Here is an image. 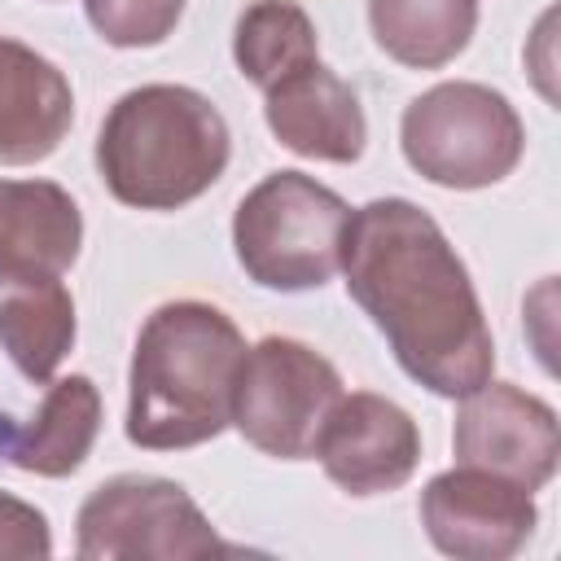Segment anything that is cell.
Instances as JSON below:
<instances>
[{
    "label": "cell",
    "mask_w": 561,
    "mask_h": 561,
    "mask_svg": "<svg viewBox=\"0 0 561 561\" xmlns=\"http://www.w3.org/2000/svg\"><path fill=\"white\" fill-rule=\"evenodd\" d=\"M399 140L412 171L443 188L500 184L526 149V131L508 96L469 79L421 92L403 110Z\"/></svg>",
    "instance_id": "5"
},
{
    "label": "cell",
    "mask_w": 561,
    "mask_h": 561,
    "mask_svg": "<svg viewBox=\"0 0 561 561\" xmlns=\"http://www.w3.org/2000/svg\"><path fill=\"white\" fill-rule=\"evenodd\" d=\"M263 114H267L272 136L302 158L355 162L368 140L359 96L320 57L280 75L263 92Z\"/></svg>",
    "instance_id": "11"
},
{
    "label": "cell",
    "mask_w": 561,
    "mask_h": 561,
    "mask_svg": "<svg viewBox=\"0 0 561 561\" xmlns=\"http://www.w3.org/2000/svg\"><path fill=\"white\" fill-rule=\"evenodd\" d=\"M48 552H53V535L44 513L0 491V561H44Z\"/></svg>",
    "instance_id": "19"
},
{
    "label": "cell",
    "mask_w": 561,
    "mask_h": 561,
    "mask_svg": "<svg viewBox=\"0 0 561 561\" xmlns=\"http://www.w3.org/2000/svg\"><path fill=\"white\" fill-rule=\"evenodd\" d=\"M337 399L342 377L320 351L298 337H263L241 359L232 425L276 460H307Z\"/></svg>",
    "instance_id": "7"
},
{
    "label": "cell",
    "mask_w": 561,
    "mask_h": 561,
    "mask_svg": "<svg viewBox=\"0 0 561 561\" xmlns=\"http://www.w3.org/2000/svg\"><path fill=\"white\" fill-rule=\"evenodd\" d=\"M75 123L66 75L18 39H0V162H44Z\"/></svg>",
    "instance_id": "13"
},
{
    "label": "cell",
    "mask_w": 561,
    "mask_h": 561,
    "mask_svg": "<svg viewBox=\"0 0 561 561\" xmlns=\"http://www.w3.org/2000/svg\"><path fill=\"white\" fill-rule=\"evenodd\" d=\"M101 430V394L83 373L57 377L35 408L26 425H13V416L0 412V460L39 473V478H66L75 473Z\"/></svg>",
    "instance_id": "14"
},
{
    "label": "cell",
    "mask_w": 561,
    "mask_h": 561,
    "mask_svg": "<svg viewBox=\"0 0 561 561\" xmlns=\"http://www.w3.org/2000/svg\"><path fill=\"white\" fill-rule=\"evenodd\" d=\"M241 329L210 302H162L136 337L127 438L149 451L197 447L232 425Z\"/></svg>",
    "instance_id": "2"
},
{
    "label": "cell",
    "mask_w": 561,
    "mask_h": 561,
    "mask_svg": "<svg viewBox=\"0 0 561 561\" xmlns=\"http://www.w3.org/2000/svg\"><path fill=\"white\" fill-rule=\"evenodd\" d=\"M460 399L465 403L451 430L456 465L500 473L526 491H539L557 473L561 430L557 412L539 394H526L508 381H482Z\"/></svg>",
    "instance_id": "8"
},
{
    "label": "cell",
    "mask_w": 561,
    "mask_h": 561,
    "mask_svg": "<svg viewBox=\"0 0 561 561\" xmlns=\"http://www.w3.org/2000/svg\"><path fill=\"white\" fill-rule=\"evenodd\" d=\"M368 26L386 57L412 70H438L465 53L478 26V0H368Z\"/></svg>",
    "instance_id": "15"
},
{
    "label": "cell",
    "mask_w": 561,
    "mask_h": 561,
    "mask_svg": "<svg viewBox=\"0 0 561 561\" xmlns=\"http://www.w3.org/2000/svg\"><path fill=\"white\" fill-rule=\"evenodd\" d=\"M232 136L224 114L193 88L145 83L123 92L96 136L105 188L136 210H180L228 167Z\"/></svg>",
    "instance_id": "3"
},
{
    "label": "cell",
    "mask_w": 561,
    "mask_h": 561,
    "mask_svg": "<svg viewBox=\"0 0 561 561\" xmlns=\"http://www.w3.org/2000/svg\"><path fill=\"white\" fill-rule=\"evenodd\" d=\"M83 561H202L237 552L215 535L193 495L171 478L118 473L79 504Z\"/></svg>",
    "instance_id": "6"
},
{
    "label": "cell",
    "mask_w": 561,
    "mask_h": 561,
    "mask_svg": "<svg viewBox=\"0 0 561 561\" xmlns=\"http://www.w3.org/2000/svg\"><path fill=\"white\" fill-rule=\"evenodd\" d=\"M232 57H237L241 75L254 88L267 92L280 75L298 70L302 61H316L320 39H316V26L302 13V4H294V0H254L237 18Z\"/></svg>",
    "instance_id": "17"
},
{
    "label": "cell",
    "mask_w": 561,
    "mask_h": 561,
    "mask_svg": "<svg viewBox=\"0 0 561 561\" xmlns=\"http://www.w3.org/2000/svg\"><path fill=\"white\" fill-rule=\"evenodd\" d=\"M346 224L351 206L333 188L302 171H272L232 215L237 263L263 289H320L342 267Z\"/></svg>",
    "instance_id": "4"
},
{
    "label": "cell",
    "mask_w": 561,
    "mask_h": 561,
    "mask_svg": "<svg viewBox=\"0 0 561 561\" xmlns=\"http://www.w3.org/2000/svg\"><path fill=\"white\" fill-rule=\"evenodd\" d=\"M83 245L75 197L53 180H0V289L61 276Z\"/></svg>",
    "instance_id": "12"
},
{
    "label": "cell",
    "mask_w": 561,
    "mask_h": 561,
    "mask_svg": "<svg viewBox=\"0 0 561 561\" xmlns=\"http://www.w3.org/2000/svg\"><path fill=\"white\" fill-rule=\"evenodd\" d=\"M535 522L526 486L473 465H456L421 491V526L456 561H504L535 535Z\"/></svg>",
    "instance_id": "9"
},
{
    "label": "cell",
    "mask_w": 561,
    "mask_h": 561,
    "mask_svg": "<svg viewBox=\"0 0 561 561\" xmlns=\"http://www.w3.org/2000/svg\"><path fill=\"white\" fill-rule=\"evenodd\" d=\"M184 13V0H88V22L114 48L162 44Z\"/></svg>",
    "instance_id": "18"
},
{
    "label": "cell",
    "mask_w": 561,
    "mask_h": 561,
    "mask_svg": "<svg viewBox=\"0 0 561 561\" xmlns=\"http://www.w3.org/2000/svg\"><path fill=\"white\" fill-rule=\"evenodd\" d=\"M311 456L346 495H381L416 473L421 430L394 399L355 390L333 403Z\"/></svg>",
    "instance_id": "10"
},
{
    "label": "cell",
    "mask_w": 561,
    "mask_h": 561,
    "mask_svg": "<svg viewBox=\"0 0 561 561\" xmlns=\"http://www.w3.org/2000/svg\"><path fill=\"white\" fill-rule=\"evenodd\" d=\"M70 342H75V298L61 285V276L4 289V298H0V346L9 351V359L18 364L22 377L53 381Z\"/></svg>",
    "instance_id": "16"
},
{
    "label": "cell",
    "mask_w": 561,
    "mask_h": 561,
    "mask_svg": "<svg viewBox=\"0 0 561 561\" xmlns=\"http://www.w3.org/2000/svg\"><path fill=\"white\" fill-rule=\"evenodd\" d=\"M342 276L412 381L447 399L491 381L495 342L482 302L460 254L421 206L408 197L359 206L342 237Z\"/></svg>",
    "instance_id": "1"
}]
</instances>
